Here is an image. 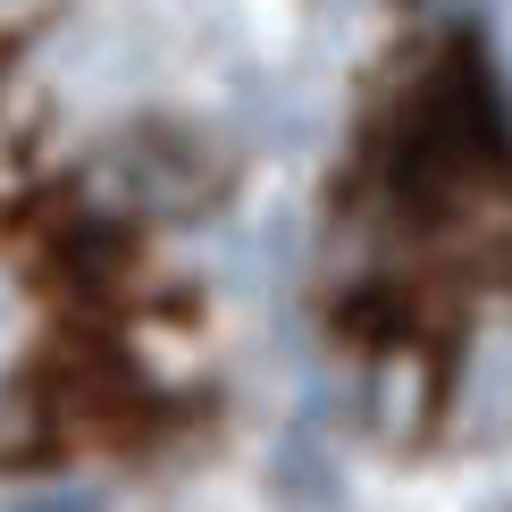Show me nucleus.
<instances>
[{
  "instance_id": "f257e3e1",
  "label": "nucleus",
  "mask_w": 512,
  "mask_h": 512,
  "mask_svg": "<svg viewBox=\"0 0 512 512\" xmlns=\"http://www.w3.org/2000/svg\"><path fill=\"white\" fill-rule=\"evenodd\" d=\"M93 202L135 210V219H168V210L202 202V160L177 152L168 135H126L93 160Z\"/></svg>"
},
{
  "instance_id": "f03ea898",
  "label": "nucleus",
  "mask_w": 512,
  "mask_h": 512,
  "mask_svg": "<svg viewBox=\"0 0 512 512\" xmlns=\"http://www.w3.org/2000/svg\"><path fill=\"white\" fill-rule=\"evenodd\" d=\"M454 437L462 445H504L512 437V311L479 319L454 370Z\"/></svg>"
},
{
  "instance_id": "7ed1b4c3",
  "label": "nucleus",
  "mask_w": 512,
  "mask_h": 512,
  "mask_svg": "<svg viewBox=\"0 0 512 512\" xmlns=\"http://www.w3.org/2000/svg\"><path fill=\"white\" fill-rule=\"evenodd\" d=\"M9 512H101L93 487H51V496H17Z\"/></svg>"
}]
</instances>
